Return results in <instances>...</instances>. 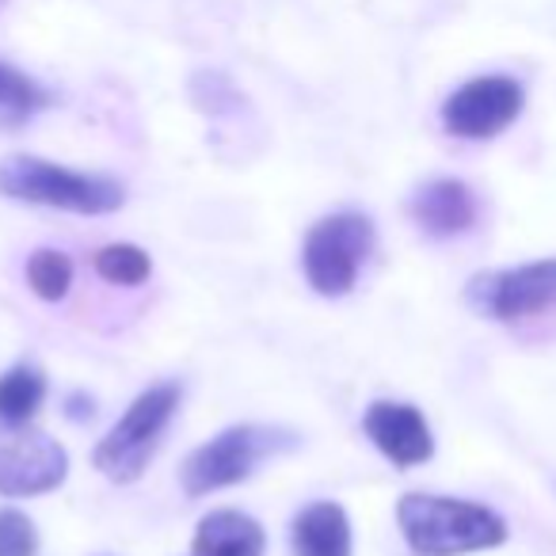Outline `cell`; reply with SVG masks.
Returning a JSON list of instances; mask_svg holds the SVG:
<instances>
[{
  "label": "cell",
  "mask_w": 556,
  "mask_h": 556,
  "mask_svg": "<svg viewBox=\"0 0 556 556\" xmlns=\"http://www.w3.org/2000/svg\"><path fill=\"white\" fill-rule=\"evenodd\" d=\"M374 252V225L363 214H332L305 237L302 267L309 287L325 298H343L355 287L366 255Z\"/></svg>",
  "instance_id": "5b68a950"
},
{
  "label": "cell",
  "mask_w": 556,
  "mask_h": 556,
  "mask_svg": "<svg viewBox=\"0 0 556 556\" xmlns=\"http://www.w3.org/2000/svg\"><path fill=\"white\" fill-rule=\"evenodd\" d=\"M179 408V386L164 381V386H153L138 396V401L126 408V416L118 419L108 431V439L96 446L92 462L96 469L108 480H118V484H130L146 472L149 457L161 446L164 427L172 424Z\"/></svg>",
  "instance_id": "277c9868"
},
{
  "label": "cell",
  "mask_w": 556,
  "mask_h": 556,
  "mask_svg": "<svg viewBox=\"0 0 556 556\" xmlns=\"http://www.w3.org/2000/svg\"><path fill=\"white\" fill-rule=\"evenodd\" d=\"M70 472V457L50 434L27 424L0 427V495L54 492Z\"/></svg>",
  "instance_id": "52a82bcc"
},
{
  "label": "cell",
  "mask_w": 556,
  "mask_h": 556,
  "mask_svg": "<svg viewBox=\"0 0 556 556\" xmlns=\"http://www.w3.org/2000/svg\"><path fill=\"white\" fill-rule=\"evenodd\" d=\"M39 533L20 510H0V556H35Z\"/></svg>",
  "instance_id": "e0dca14e"
},
{
  "label": "cell",
  "mask_w": 556,
  "mask_h": 556,
  "mask_svg": "<svg viewBox=\"0 0 556 556\" xmlns=\"http://www.w3.org/2000/svg\"><path fill=\"white\" fill-rule=\"evenodd\" d=\"M412 217L427 237H457L477 222V199L462 179H431L412 194Z\"/></svg>",
  "instance_id": "30bf717a"
},
{
  "label": "cell",
  "mask_w": 556,
  "mask_h": 556,
  "mask_svg": "<svg viewBox=\"0 0 556 556\" xmlns=\"http://www.w3.org/2000/svg\"><path fill=\"white\" fill-rule=\"evenodd\" d=\"M526 108V88L515 77L503 73H488V77H472L462 88L446 96L442 103V126L446 134L465 141H488L500 138Z\"/></svg>",
  "instance_id": "8992f818"
},
{
  "label": "cell",
  "mask_w": 556,
  "mask_h": 556,
  "mask_svg": "<svg viewBox=\"0 0 556 556\" xmlns=\"http://www.w3.org/2000/svg\"><path fill=\"white\" fill-rule=\"evenodd\" d=\"M0 194L35 206L70 210V214H111L126 202L123 184L108 176L58 168L39 156H9L0 161Z\"/></svg>",
  "instance_id": "7a4b0ae2"
},
{
  "label": "cell",
  "mask_w": 556,
  "mask_h": 556,
  "mask_svg": "<svg viewBox=\"0 0 556 556\" xmlns=\"http://www.w3.org/2000/svg\"><path fill=\"white\" fill-rule=\"evenodd\" d=\"M294 446V434L278 431V427H229L187 457L184 469H179V484L191 500H199V495H210L217 488L240 484V480L252 477L260 462Z\"/></svg>",
  "instance_id": "3957f363"
},
{
  "label": "cell",
  "mask_w": 556,
  "mask_h": 556,
  "mask_svg": "<svg viewBox=\"0 0 556 556\" xmlns=\"http://www.w3.org/2000/svg\"><path fill=\"white\" fill-rule=\"evenodd\" d=\"M370 442L401 469H412V465H424L427 457L434 454V439L427 419L419 416V408L412 404H393V401H378L370 404L363 419Z\"/></svg>",
  "instance_id": "9c48e42d"
},
{
  "label": "cell",
  "mask_w": 556,
  "mask_h": 556,
  "mask_svg": "<svg viewBox=\"0 0 556 556\" xmlns=\"http://www.w3.org/2000/svg\"><path fill=\"white\" fill-rule=\"evenodd\" d=\"M47 103V88L0 62V130H16V126L31 123Z\"/></svg>",
  "instance_id": "4fadbf2b"
},
{
  "label": "cell",
  "mask_w": 556,
  "mask_h": 556,
  "mask_svg": "<svg viewBox=\"0 0 556 556\" xmlns=\"http://www.w3.org/2000/svg\"><path fill=\"white\" fill-rule=\"evenodd\" d=\"M42 396H47V378L35 366H12L9 374H0V419L4 424H31Z\"/></svg>",
  "instance_id": "5bb4252c"
},
{
  "label": "cell",
  "mask_w": 556,
  "mask_h": 556,
  "mask_svg": "<svg viewBox=\"0 0 556 556\" xmlns=\"http://www.w3.org/2000/svg\"><path fill=\"white\" fill-rule=\"evenodd\" d=\"M401 533L419 556H462L507 541V522L492 507L450 495H404L396 507Z\"/></svg>",
  "instance_id": "6da1fadb"
},
{
  "label": "cell",
  "mask_w": 556,
  "mask_h": 556,
  "mask_svg": "<svg viewBox=\"0 0 556 556\" xmlns=\"http://www.w3.org/2000/svg\"><path fill=\"white\" fill-rule=\"evenodd\" d=\"M96 270L115 287H138L149 278V255L134 244H108L96 252Z\"/></svg>",
  "instance_id": "2e32d148"
},
{
  "label": "cell",
  "mask_w": 556,
  "mask_h": 556,
  "mask_svg": "<svg viewBox=\"0 0 556 556\" xmlns=\"http://www.w3.org/2000/svg\"><path fill=\"white\" fill-rule=\"evenodd\" d=\"M194 556H263V526L240 510H214L199 522Z\"/></svg>",
  "instance_id": "7c38bea8"
},
{
  "label": "cell",
  "mask_w": 556,
  "mask_h": 556,
  "mask_svg": "<svg viewBox=\"0 0 556 556\" xmlns=\"http://www.w3.org/2000/svg\"><path fill=\"white\" fill-rule=\"evenodd\" d=\"M27 282L31 290L42 298V302H62L70 294L73 282V263L65 252H54V248H39V252L27 260Z\"/></svg>",
  "instance_id": "9a60e30c"
},
{
  "label": "cell",
  "mask_w": 556,
  "mask_h": 556,
  "mask_svg": "<svg viewBox=\"0 0 556 556\" xmlns=\"http://www.w3.org/2000/svg\"><path fill=\"white\" fill-rule=\"evenodd\" d=\"M298 556H351V522L340 503H313L294 518Z\"/></svg>",
  "instance_id": "8fae6325"
},
{
  "label": "cell",
  "mask_w": 556,
  "mask_h": 556,
  "mask_svg": "<svg viewBox=\"0 0 556 556\" xmlns=\"http://www.w3.org/2000/svg\"><path fill=\"white\" fill-rule=\"evenodd\" d=\"M0 4H4V0H0Z\"/></svg>",
  "instance_id": "ac0fdd59"
},
{
  "label": "cell",
  "mask_w": 556,
  "mask_h": 556,
  "mask_svg": "<svg viewBox=\"0 0 556 556\" xmlns=\"http://www.w3.org/2000/svg\"><path fill=\"white\" fill-rule=\"evenodd\" d=\"M469 302L495 320L538 317V313L556 309V260L522 263V267L472 278Z\"/></svg>",
  "instance_id": "ba28073f"
}]
</instances>
